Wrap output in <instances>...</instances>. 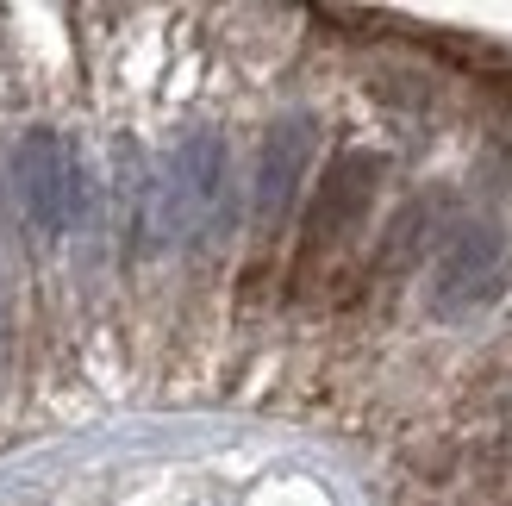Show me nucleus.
<instances>
[{
    "mask_svg": "<svg viewBox=\"0 0 512 506\" xmlns=\"http://www.w3.org/2000/svg\"><path fill=\"white\" fill-rule=\"evenodd\" d=\"M225 200V144L213 132H188L144 182V232L150 238H182L200 232Z\"/></svg>",
    "mask_w": 512,
    "mask_h": 506,
    "instance_id": "1",
    "label": "nucleus"
},
{
    "mask_svg": "<svg viewBox=\"0 0 512 506\" xmlns=\"http://www.w3.org/2000/svg\"><path fill=\"white\" fill-rule=\"evenodd\" d=\"M375 182H381V157L375 150H344L338 163L325 169V182L306 207V232H300V263L331 257L338 244L356 238V225L375 207Z\"/></svg>",
    "mask_w": 512,
    "mask_h": 506,
    "instance_id": "2",
    "label": "nucleus"
},
{
    "mask_svg": "<svg viewBox=\"0 0 512 506\" xmlns=\"http://www.w3.org/2000/svg\"><path fill=\"white\" fill-rule=\"evenodd\" d=\"M500 269H506V232L494 219H469L456 225L450 244L438 250V269H431V313H475L481 300L500 288Z\"/></svg>",
    "mask_w": 512,
    "mask_h": 506,
    "instance_id": "3",
    "label": "nucleus"
},
{
    "mask_svg": "<svg viewBox=\"0 0 512 506\" xmlns=\"http://www.w3.org/2000/svg\"><path fill=\"white\" fill-rule=\"evenodd\" d=\"M13 194H19V213L32 219L38 238H57L69 225V207H75V194H82V175H75L57 132L38 125V132H25L13 144Z\"/></svg>",
    "mask_w": 512,
    "mask_h": 506,
    "instance_id": "4",
    "label": "nucleus"
},
{
    "mask_svg": "<svg viewBox=\"0 0 512 506\" xmlns=\"http://www.w3.org/2000/svg\"><path fill=\"white\" fill-rule=\"evenodd\" d=\"M306 157H313V119H281L269 132V144H263V169H256V213L263 219L288 213Z\"/></svg>",
    "mask_w": 512,
    "mask_h": 506,
    "instance_id": "5",
    "label": "nucleus"
}]
</instances>
